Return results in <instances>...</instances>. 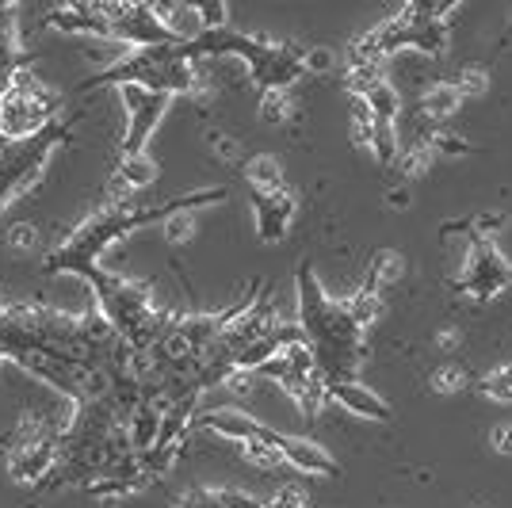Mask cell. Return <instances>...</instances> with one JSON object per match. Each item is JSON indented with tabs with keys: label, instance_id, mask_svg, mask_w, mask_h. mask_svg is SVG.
Masks as SVG:
<instances>
[{
	"label": "cell",
	"instance_id": "cell-1",
	"mask_svg": "<svg viewBox=\"0 0 512 508\" xmlns=\"http://www.w3.org/2000/svg\"><path fill=\"white\" fill-rule=\"evenodd\" d=\"M4 356L81 398L130 352L104 318H69L43 306L0 302V360Z\"/></svg>",
	"mask_w": 512,
	"mask_h": 508
},
{
	"label": "cell",
	"instance_id": "cell-2",
	"mask_svg": "<svg viewBox=\"0 0 512 508\" xmlns=\"http://www.w3.org/2000/svg\"><path fill=\"white\" fill-rule=\"evenodd\" d=\"M226 199H230L226 188H203L188 191V195H172L165 203H150V207H134L130 199L127 203H100L81 226H73L50 249V256L43 260V272L46 276H85L88 268H100V256L115 241L130 237L134 230L172 222L176 214H195L203 207H211V203H226Z\"/></svg>",
	"mask_w": 512,
	"mask_h": 508
},
{
	"label": "cell",
	"instance_id": "cell-3",
	"mask_svg": "<svg viewBox=\"0 0 512 508\" xmlns=\"http://www.w3.org/2000/svg\"><path fill=\"white\" fill-rule=\"evenodd\" d=\"M295 287H299V329L302 344L310 348L314 371L325 386L337 382H356V367L363 360V333L360 321L352 318L348 302L325 295L318 283L310 260H302L295 272Z\"/></svg>",
	"mask_w": 512,
	"mask_h": 508
},
{
	"label": "cell",
	"instance_id": "cell-4",
	"mask_svg": "<svg viewBox=\"0 0 512 508\" xmlns=\"http://www.w3.org/2000/svg\"><path fill=\"white\" fill-rule=\"evenodd\" d=\"M192 58H241L253 73V85L260 92L264 104H276L283 96V88H291L299 77L314 73L310 69V50H302L295 43H279V39H264V35H249L237 27H214L203 31L195 43H188Z\"/></svg>",
	"mask_w": 512,
	"mask_h": 508
},
{
	"label": "cell",
	"instance_id": "cell-5",
	"mask_svg": "<svg viewBox=\"0 0 512 508\" xmlns=\"http://www.w3.org/2000/svg\"><path fill=\"white\" fill-rule=\"evenodd\" d=\"M96 88H146L161 96H195L199 73L188 46H138L127 58L81 81L77 92H96Z\"/></svg>",
	"mask_w": 512,
	"mask_h": 508
},
{
	"label": "cell",
	"instance_id": "cell-6",
	"mask_svg": "<svg viewBox=\"0 0 512 508\" xmlns=\"http://www.w3.org/2000/svg\"><path fill=\"white\" fill-rule=\"evenodd\" d=\"M43 23L69 31V35H96L138 46H180L165 23L157 20L153 4H65L50 8Z\"/></svg>",
	"mask_w": 512,
	"mask_h": 508
},
{
	"label": "cell",
	"instance_id": "cell-7",
	"mask_svg": "<svg viewBox=\"0 0 512 508\" xmlns=\"http://www.w3.org/2000/svg\"><path fill=\"white\" fill-rule=\"evenodd\" d=\"M455 8H436V4H409L394 12L386 23L371 27L348 46V69L356 65H383V58L402 54V50H421V54H444L448 50V16Z\"/></svg>",
	"mask_w": 512,
	"mask_h": 508
},
{
	"label": "cell",
	"instance_id": "cell-8",
	"mask_svg": "<svg viewBox=\"0 0 512 508\" xmlns=\"http://www.w3.org/2000/svg\"><path fill=\"white\" fill-rule=\"evenodd\" d=\"M199 424H203L207 432H218V436H226V440H237L241 447L245 444L272 447L283 463L302 470V474H321V478H337V474H341L337 459L321 444L302 440V436H283V432L260 424L256 417L241 413V409H214V413H207Z\"/></svg>",
	"mask_w": 512,
	"mask_h": 508
},
{
	"label": "cell",
	"instance_id": "cell-9",
	"mask_svg": "<svg viewBox=\"0 0 512 508\" xmlns=\"http://www.w3.org/2000/svg\"><path fill=\"white\" fill-rule=\"evenodd\" d=\"M54 119H62L58 115V96L46 92L43 85H35L31 69H27L12 85V92L4 96V104H0V134L8 142H20V138H31V134L46 130Z\"/></svg>",
	"mask_w": 512,
	"mask_h": 508
},
{
	"label": "cell",
	"instance_id": "cell-10",
	"mask_svg": "<svg viewBox=\"0 0 512 508\" xmlns=\"http://www.w3.org/2000/svg\"><path fill=\"white\" fill-rule=\"evenodd\" d=\"M512 283V264L509 256L493 245V237H474L470 233V253L463 279H455V287L470 295L474 302H490Z\"/></svg>",
	"mask_w": 512,
	"mask_h": 508
},
{
	"label": "cell",
	"instance_id": "cell-11",
	"mask_svg": "<svg viewBox=\"0 0 512 508\" xmlns=\"http://www.w3.org/2000/svg\"><path fill=\"white\" fill-rule=\"evenodd\" d=\"M119 96L127 107V130H123V142H119V161H138V157H146V146L161 127L165 111L172 107V96L146 92V88H119Z\"/></svg>",
	"mask_w": 512,
	"mask_h": 508
},
{
	"label": "cell",
	"instance_id": "cell-12",
	"mask_svg": "<svg viewBox=\"0 0 512 508\" xmlns=\"http://www.w3.org/2000/svg\"><path fill=\"white\" fill-rule=\"evenodd\" d=\"M249 199H253V214H256V237L260 241H279L291 230V214H295V195L283 191H256L249 188Z\"/></svg>",
	"mask_w": 512,
	"mask_h": 508
},
{
	"label": "cell",
	"instance_id": "cell-13",
	"mask_svg": "<svg viewBox=\"0 0 512 508\" xmlns=\"http://www.w3.org/2000/svg\"><path fill=\"white\" fill-rule=\"evenodd\" d=\"M31 62H35V58H31L27 50H20V39H16V8L0 4V104H4V96L12 92V85L31 69ZM0 138H4V134H0Z\"/></svg>",
	"mask_w": 512,
	"mask_h": 508
},
{
	"label": "cell",
	"instance_id": "cell-14",
	"mask_svg": "<svg viewBox=\"0 0 512 508\" xmlns=\"http://www.w3.org/2000/svg\"><path fill=\"white\" fill-rule=\"evenodd\" d=\"M325 398L344 405L348 413H356V417H363V421H390V417H394V409H390L375 390H367L363 382H337V386H325Z\"/></svg>",
	"mask_w": 512,
	"mask_h": 508
},
{
	"label": "cell",
	"instance_id": "cell-15",
	"mask_svg": "<svg viewBox=\"0 0 512 508\" xmlns=\"http://www.w3.org/2000/svg\"><path fill=\"white\" fill-rule=\"evenodd\" d=\"M264 501L253 497L249 489H222V486H207V489H192L180 497L176 508H260Z\"/></svg>",
	"mask_w": 512,
	"mask_h": 508
},
{
	"label": "cell",
	"instance_id": "cell-16",
	"mask_svg": "<svg viewBox=\"0 0 512 508\" xmlns=\"http://www.w3.org/2000/svg\"><path fill=\"white\" fill-rule=\"evenodd\" d=\"M459 104H463V96L455 92V85H451V81H444V85H432L425 96H421L417 115H421L425 123H432V127H444L451 115L459 111Z\"/></svg>",
	"mask_w": 512,
	"mask_h": 508
},
{
	"label": "cell",
	"instance_id": "cell-17",
	"mask_svg": "<svg viewBox=\"0 0 512 508\" xmlns=\"http://www.w3.org/2000/svg\"><path fill=\"white\" fill-rule=\"evenodd\" d=\"M348 302V310H352V318L360 321V329H371L379 314H383V283L375 279V272H367L360 287L352 291V298H344Z\"/></svg>",
	"mask_w": 512,
	"mask_h": 508
},
{
	"label": "cell",
	"instance_id": "cell-18",
	"mask_svg": "<svg viewBox=\"0 0 512 508\" xmlns=\"http://www.w3.org/2000/svg\"><path fill=\"white\" fill-rule=\"evenodd\" d=\"M486 402H501L509 405L512 402V363H501V367H493L490 375H482V379L470 382Z\"/></svg>",
	"mask_w": 512,
	"mask_h": 508
},
{
	"label": "cell",
	"instance_id": "cell-19",
	"mask_svg": "<svg viewBox=\"0 0 512 508\" xmlns=\"http://www.w3.org/2000/svg\"><path fill=\"white\" fill-rule=\"evenodd\" d=\"M245 176H249V188L256 191H283L287 188V180H283V172L272 157H253L249 165H245Z\"/></svg>",
	"mask_w": 512,
	"mask_h": 508
},
{
	"label": "cell",
	"instance_id": "cell-20",
	"mask_svg": "<svg viewBox=\"0 0 512 508\" xmlns=\"http://www.w3.org/2000/svg\"><path fill=\"white\" fill-rule=\"evenodd\" d=\"M470 382L474 379H470L463 367H455V363L440 367V371H432V390H436V394H444V398H448V394H459V390H467Z\"/></svg>",
	"mask_w": 512,
	"mask_h": 508
},
{
	"label": "cell",
	"instance_id": "cell-21",
	"mask_svg": "<svg viewBox=\"0 0 512 508\" xmlns=\"http://www.w3.org/2000/svg\"><path fill=\"white\" fill-rule=\"evenodd\" d=\"M451 85H455V92H459V96H482V92H486V85H490V77H486L482 69H463V73H459Z\"/></svg>",
	"mask_w": 512,
	"mask_h": 508
},
{
	"label": "cell",
	"instance_id": "cell-22",
	"mask_svg": "<svg viewBox=\"0 0 512 508\" xmlns=\"http://www.w3.org/2000/svg\"><path fill=\"white\" fill-rule=\"evenodd\" d=\"M260 508H310V505H306V497H302L299 489H283V493H276L272 501H264Z\"/></svg>",
	"mask_w": 512,
	"mask_h": 508
},
{
	"label": "cell",
	"instance_id": "cell-23",
	"mask_svg": "<svg viewBox=\"0 0 512 508\" xmlns=\"http://www.w3.org/2000/svg\"><path fill=\"white\" fill-rule=\"evenodd\" d=\"M490 444H493V451L512 455V424H497V428L490 432Z\"/></svg>",
	"mask_w": 512,
	"mask_h": 508
},
{
	"label": "cell",
	"instance_id": "cell-24",
	"mask_svg": "<svg viewBox=\"0 0 512 508\" xmlns=\"http://www.w3.org/2000/svg\"><path fill=\"white\" fill-rule=\"evenodd\" d=\"M0 459H8V440H0Z\"/></svg>",
	"mask_w": 512,
	"mask_h": 508
}]
</instances>
